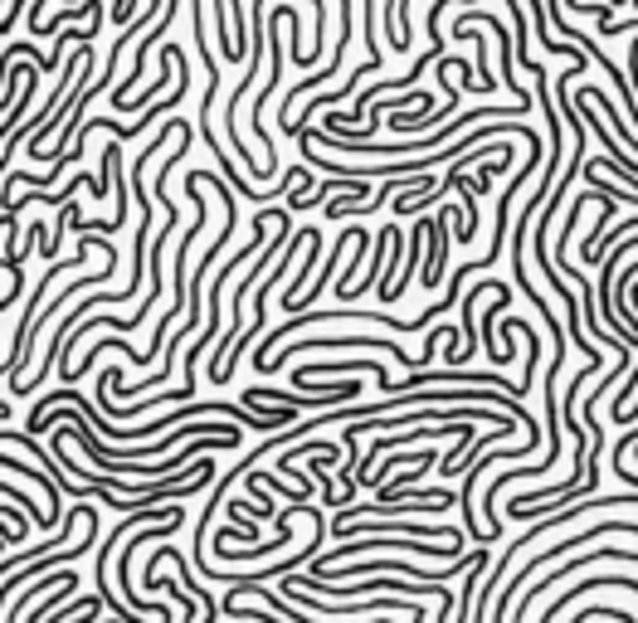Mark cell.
<instances>
[{"mask_svg": "<svg viewBox=\"0 0 638 623\" xmlns=\"http://www.w3.org/2000/svg\"><path fill=\"white\" fill-rule=\"evenodd\" d=\"M629 526L634 522H610V526H585V532L580 536H575V541H566V546H551L546 550V555H537V565H551V560H556V555H566V550H575V546H580V541H594V536H604V532H629ZM531 575V565H521L517 570V575H511L507 579V585H502V595H493L497 599V619L493 623H502V614H507V604H511V595H517V589H521V579H527Z\"/></svg>", "mask_w": 638, "mask_h": 623, "instance_id": "obj_1", "label": "cell"}, {"mask_svg": "<svg viewBox=\"0 0 638 623\" xmlns=\"http://www.w3.org/2000/svg\"><path fill=\"white\" fill-rule=\"evenodd\" d=\"M424 234H429V273H420V283L434 288V283H444V254H448L444 234H448V215H434V220L424 224Z\"/></svg>", "mask_w": 638, "mask_h": 623, "instance_id": "obj_2", "label": "cell"}, {"mask_svg": "<svg viewBox=\"0 0 638 623\" xmlns=\"http://www.w3.org/2000/svg\"><path fill=\"white\" fill-rule=\"evenodd\" d=\"M317 248H322V234H317V230H308V248H302V273L288 283V293H284V312L298 307V297H302V278H308V268H312V258H317Z\"/></svg>", "mask_w": 638, "mask_h": 623, "instance_id": "obj_3", "label": "cell"}]
</instances>
